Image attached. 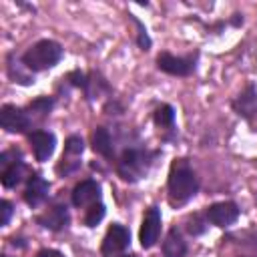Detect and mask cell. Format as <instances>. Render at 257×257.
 <instances>
[{
    "label": "cell",
    "instance_id": "cell-5",
    "mask_svg": "<svg viewBox=\"0 0 257 257\" xmlns=\"http://www.w3.org/2000/svg\"><path fill=\"white\" fill-rule=\"evenodd\" d=\"M159 70L173 76H189L195 70V56H175L171 52H161L157 56Z\"/></svg>",
    "mask_w": 257,
    "mask_h": 257
},
{
    "label": "cell",
    "instance_id": "cell-16",
    "mask_svg": "<svg viewBox=\"0 0 257 257\" xmlns=\"http://www.w3.org/2000/svg\"><path fill=\"white\" fill-rule=\"evenodd\" d=\"M92 149L98 155L106 157V159L112 157V139H110V133L104 126H98L94 131V135H92Z\"/></svg>",
    "mask_w": 257,
    "mask_h": 257
},
{
    "label": "cell",
    "instance_id": "cell-27",
    "mask_svg": "<svg viewBox=\"0 0 257 257\" xmlns=\"http://www.w3.org/2000/svg\"><path fill=\"white\" fill-rule=\"evenodd\" d=\"M251 58H253V68L257 70V42H255V46H253V50H251Z\"/></svg>",
    "mask_w": 257,
    "mask_h": 257
},
{
    "label": "cell",
    "instance_id": "cell-11",
    "mask_svg": "<svg viewBox=\"0 0 257 257\" xmlns=\"http://www.w3.org/2000/svg\"><path fill=\"white\" fill-rule=\"evenodd\" d=\"M70 221V215H68V209L66 205H54L50 209H46L42 215L36 217V223L42 225L44 229H50V231H60L68 225Z\"/></svg>",
    "mask_w": 257,
    "mask_h": 257
},
{
    "label": "cell",
    "instance_id": "cell-21",
    "mask_svg": "<svg viewBox=\"0 0 257 257\" xmlns=\"http://www.w3.org/2000/svg\"><path fill=\"white\" fill-rule=\"evenodd\" d=\"M82 151H84V141L80 137L72 135L66 139V143H64V155L66 157H80Z\"/></svg>",
    "mask_w": 257,
    "mask_h": 257
},
{
    "label": "cell",
    "instance_id": "cell-15",
    "mask_svg": "<svg viewBox=\"0 0 257 257\" xmlns=\"http://www.w3.org/2000/svg\"><path fill=\"white\" fill-rule=\"evenodd\" d=\"M24 171H26V165L18 159V161H14V163H10L8 167H4V171H2V185L6 187V189H12V187H16L20 181H22V177H24Z\"/></svg>",
    "mask_w": 257,
    "mask_h": 257
},
{
    "label": "cell",
    "instance_id": "cell-26",
    "mask_svg": "<svg viewBox=\"0 0 257 257\" xmlns=\"http://www.w3.org/2000/svg\"><path fill=\"white\" fill-rule=\"evenodd\" d=\"M36 257H64V255L56 249H42V251L36 253Z\"/></svg>",
    "mask_w": 257,
    "mask_h": 257
},
{
    "label": "cell",
    "instance_id": "cell-12",
    "mask_svg": "<svg viewBox=\"0 0 257 257\" xmlns=\"http://www.w3.org/2000/svg\"><path fill=\"white\" fill-rule=\"evenodd\" d=\"M48 189H50V185H48L46 179H42L40 175H32V177L28 179L26 189H24V201H26L30 207H38V205H42V203L46 201Z\"/></svg>",
    "mask_w": 257,
    "mask_h": 257
},
{
    "label": "cell",
    "instance_id": "cell-1",
    "mask_svg": "<svg viewBox=\"0 0 257 257\" xmlns=\"http://www.w3.org/2000/svg\"><path fill=\"white\" fill-rule=\"evenodd\" d=\"M167 191H169L171 205H185L199 191V179L187 159H177L171 165L169 179H167Z\"/></svg>",
    "mask_w": 257,
    "mask_h": 257
},
{
    "label": "cell",
    "instance_id": "cell-18",
    "mask_svg": "<svg viewBox=\"0 0 257 257\" xmlns=\"http://www.w3.org/2000/svg\"><path fill=\"white\" fill-rule=\"evenodd\" d=\"M155 122L161 128H173L175 126V108L171 104H161L155 110Z\"/></svg>",
    "mask_w": 257,
    "mask_h": 257
},
{
    "label": "cell",
    "instance_id": "cell-24",
    "mask_svg": "<svg viewBox=\"0 0 257 257\" xmlns=\"http://www.w3.org/2000/svg\"><path fill=\"white\" fill-rule=\"evenodd\" d=\"M68 80H70L74 86H80V88H84V90L88 88V82H90V80H88V76H86V74H82V72H78V70L70 72V74H68Z\"/></svg>",
    "mask_w": 257,
    "mask_h": 257
},
{
    "label": "cell",
    "instance_id": "cell-8",
    "mask_svg": "<svg viewBox=\"0 0 257 257\" xmlns=\"http://www.w3.org/2000/svg\"><path fill=\"white\" fill-rule=\"evenodd\" d=\"M159 235H161V211L157 207H151V209H147V213L143 217L139 241L145 249H151L157 243Z\"/></svg>",
    "mask_w": 257,
    "mask_h": 257
},
{
    "label": "cell",
    "instance_id": "cell-22",
    "mask_svg": "<svg viewBox=\"0 0 257 257\" xmlns=\"http://www.w3.org/2000/svg\"><path fill=\"white\" fill-rule=\"evenodd\" d=\"M207 217L205 215H199V213H195L193 217H189V225H187V231L191 233V235H201L203 231H205V227H207Z\"/></svg>",
    "mask_w": 257,
    "mask_h": 257
},
{
    "label": "cell",
    "instance_id": "cell-7",
    "mask_svg": "<svg viewBox=\"0 0 257 257\" xmlns=\"http://www.w3.org/2000/svg\"><path fill=\"white\" fill-rule=\"evenodd\" d=\"M239 207L233 201H221V203H213L205 209V217L211 225L215 227H229L239 219Z\"/></svg>",
    "mask_w": 257,
    "mask_h": 257
},
{
    "label": "cell",
    "instance_id": "cell-4",
    "mask_svg": "<svg viewBox=\"0 0 257 257\" xmlns=\"http://www.w3.org/2000/svg\"><path fill=\"white\" fill-rule=\"evenodd\" d=\"M131 243V233L124 225L120 223H112L102 239V245H100V253L102 257H116L120 255Z\"/></svg>",
    "mask_w": 257,
    "mask_h": 257
},
{
    "label": "cell",
    "instance_id": "cell-14",
    "mask_svg": "<svg viewBox=\"0 0 257 257\" xmlns=\"http://www.w3.org/2000/svg\"><path fill=\"white\" fill-rule=\"evenodd\" d=\"M163 255L165 257H185L187 255V243L177 227H173L167 233V237L163 241Z\"/></svg>",
    "mask_w": 257,
    "mask_h": 257
},
{
    "label": "cell",
    "instance_id": "cell-28",
    "mask_svg": "<svg viewBox=\"0 0 257 257\" xmlns=\"http://www.w3.org/2000/svg\"><path fill=\"white\" fill-rule=\"evenodd\" d=\"M118 257H135V255H118Z\"/></svg>",
    "mask_w": 257,
    "mask_h": 257
},
{
    "label": "cell",
    "instance_id": "cell-17",
    "mask_svg": "<svg viewBox=\"0 0 257 257\" xmlns=\"http://www.w3.org/2000/svg\"><path fill=\"white\" fill-rule=\"evenodd\" d=\"M52 106H54V100H52V98H48V96H40V98H36V100H32V102L28 104L26 112H28L30 120H32V116L44 118V116H48V112L52 110Z\"/></svg>",
    "mask_w": 257,
    "mask_h": 257
},
{
    "label": "cell",
    "instance_id": "cell-25",
    "mask_svg": "<svg viewBox=\"0 0 257 257\" xmlns=\"http://www.w3.org/2000/svg\"><path fill=\"white\" fill-rule=\"evenodd\" d=\"M0 213H2V219H0V225L6 227L10 223V217H12V203L10 201H0Z\"/></svg>",
    "mask_w": 257,
    "mask_h": 257
},
{
    "label": "cell",
    "instance_id": "cell-6",
    "mask_svg": "<svg viewBox=\"0 0 257 257\" xmlns=\"http://www.w3.org/2000/svg\"><path fill=\"white\" fill-rule=\"evenodd\" d=\"M0 124L6 133H26L32 124L26 108H18L14 104H4L0 108Z\"/></svg>",
    "mask_w": 257,
    "mask_h": 257
},
{
    "label": "cell",
    "instance_id": "cell-10",
    "mask_svg": "<svg viewBox=\"0 0 257 257\" xmlns=\"http://www.w3.org/2000/svg\"><path fill=\"white\" fill-rule=\"evenodd\" d=\"M30 145H32V151H34V157L36 161L44 163L50 159V155L54 153V145H56V137L48 131H34L30 133L28 137Z\"/></svg>",
    "mask_w": 257,
    "mask_h": 257
},
{
    "label": "cell",
    "instance_id": "cell-2",
    "mask_svg": "<svg viewBox=\"0 0 257 257\" xmlns=\"http://www.w3.org/2000/svg\"><path fill=\"white\" fill-rule=\"evenodd\" d=\"M62 58V46L54 40H40L34 46H30L24 54H22V64L32 70V72H40V70H48L52 66H56Z\"/></svg>",
    "mask_w": 257,
    "mask_h": 257
},
{
    "label": "cell",
    "instance_id": "cell-23",
    "mask_svg": "<svg viewBox=\"0 0 257 257\" xmlns=\"http://www.w3.org/2000/svg\"><path fill=\"white\" fill-rule=\"evenodd\" d=\"M133 18V22L137 24V28H139V38H137V42H139V46L143 48V50H149V46H151V38H149V34H147V30H145V26H143V22L139 20V18H135V16H131Z\"/></svg>",
    "mask_w": 257,
    "mask_h": 257
},
{
    "label": "cell",
    "instance_id": "cell-20",
    "mask_svg": "<svg viewBox=\"0 0 257 257\" xmlns=\"http://www.w3.org/2000/svg\"><path fill=\"white\" fill-rule=\"evenodd\" d=\"M102 217H104V205L98 201V203H94V205L88 207V211L84 215V225L86 227H96L102 221Z\"/></svg>",
    "mask_w": 257,
    "mask_h": 257
},
{
    "label": "cell",
    "instance_id": "cell-3",
    "mask_svg": "<svg viewBox=\"0 0 257 257\" xmlns=\"http://www.w3.org/2000/svg\"><path fill=\"white\" fill-rule=\"evenodd\" d=\"M153 157L155 153H149V151H143V149H137V147H131L126 151H122L120 159H118V165H116V171L120 175L122 181H128V183H135L139 179H143L153 163Z\"/></svg>",
    "mask_w": 257,
    "mask_h": 257
},
{
    "label": "cell",
    "instance_id": "cell-9",
    "mask_svg": "<svg viewBox=\"0 0 257 257\" xmlns=\"http://www.w3.org/2000/svg\"><path fill=\"white\" fill-rule=\"evenodd\" d=\"M100 199V185L92 179L80 181L74 189H72V205L74 207H90L94 203H98Z\"/></svg>",
    "mask_w": 257,
    "mask_h": 257
},
{
    "label": "cell",
    "instance_id": "cell-19",
    "mask_svg": "<svg viewBox=\"0 0 257 257\" xmlns=\"http://www.w3.org/2000/svg\"><path fill=\"white\" fill-rule=\"evenodd\" d=\"M8 76H10L14 82H20V84H32V82H34V78H32L30 74L22 72L20 64H18V62H14V60H12V56L8 58Z\"/></svg>",
    "mask_w": 257,
    "mask_h": 257
},
{
    "label": "cell",
    "instance_id": "cell-13",
    "mask_svg": "<svg viewBox=\"0 0 257 257\" xmlns=\"http://www.w3.org/2000/svg\"><path fill=\"white\" fill-rule=\"evenodd\" d=\"M233 110L243 118H253L257 114V88L249 84L233 102Z\"/></svg>",
    "mask_w": 257,
    "mask_h": 257
},
{
    "label": "cell",
    "instance_id": "cell-29",
    "mask_svg": "<svg viewBox=\"0 0 257 257\" xmlns=\"http://www.w3.org/2000/svg\"><path fill=\"white\" fill-rule=\"evenodd\" d=\"M255 201H257V197H255Z\"/></svg>",
    "mask_w": 257,
    "mask_h": 257
}]
</instances>
